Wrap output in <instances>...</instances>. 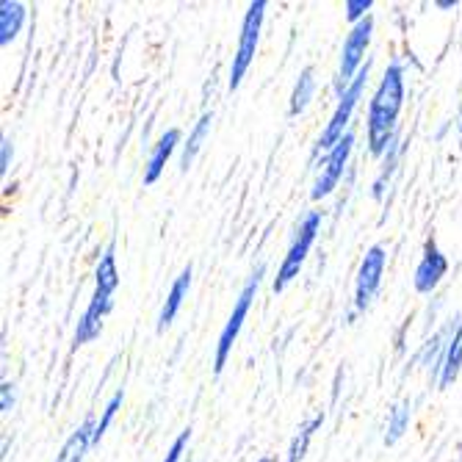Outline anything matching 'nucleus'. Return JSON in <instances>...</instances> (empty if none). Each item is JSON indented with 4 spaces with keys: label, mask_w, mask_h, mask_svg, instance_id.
Returning <instances> with one entry per match:
<instances>
[{
    "label": "nucleus",
    "mask_w": 462,
    "mask_h": 462,
    "mask_svg": "<svg viewBox=\"0 0 462 462\" xmlns=\"http://www.w3.org/2000/svg\"><path fill=\"white\" fill-rule=\"evenodd\" d=\"M446 274H448V258L440 252L438 241L430 238V241L424 244V255H421V261H418V266H415L412 285H415L418 293H432V291L443 282Z\"/></svg>",
    "instance_id": "10"
},
{
    "label": "nucleus",
    "mask_w": 462,
    "mask_h": 462,
    "mask_svg": "<svg viewBox=\"0 0 462 462\" xmlns=\"http://www.w3.org/2000/svg\"><path fill=\"white\" fill-rule=\"evenodd\" d=\"M119 288V269H116V255H114V246H108L103 252V258L95 269V293L89 300V308L83 310V316L78 319L75 327V338L72 346H83V344H92L95 338H100L103 332V319L111 313L114 308V293Z\"/></svg>",
    "instance_id": "2"
},
{
    "label": "nucleus",
    "mask_w": 462,
    "mask_h": 462,
    "mask_svg": "<svg viewBox=\"0 0 462 462\" xmlns=\"http://www.w3.org/2000/svg\"><path fill=\"white\" fill-rule=\"evenodd\" d=\"M404 106V67L393 61L368 106V152L374 158L385 155L396 144V125Z\"/></svg>",
    "instance_id": "1"
},
{
    "label": "nucleus",
    "mask_w": 462,
    "mask_h": 462,
    "mask_svg": "<svg viewBox=\"0 0 462 462\" xmlns=\"http://www.w3.org/2000/svg\"><path fill=\"white\" fill-rule=\"evenodd\" d=\"M435 6H438V9H454V6H457V0H438Z\"/></svg>",
    "instance_id": "26"
},
{
    "label": "nucleus",
    "mask_w": 462,
    "mask_h": 462,
    "mask_svg": "<svg viewBox=\"0 0 462 462\" xmlns=\"http://www.w3.org/2000/svg\"><path fill=\"white\" fill-rule=\"evenodd\" d=\"M28 9L20 0H4L0 4V45H12V42L20 36L23 25H25Z\"/></svg>",
    "instance_id": "14"
},
{
    "label": "nucleus",
    "mask_w": 462,
    "mask_h": 462,
    "mask_svg": "<svg viewBox=\"0 0 462 462\" xmlns=\"http://www.w3.org/2000/svg\"><path fill=\"white\" fill-rule=\"evenodd\" d=\"M12 407H14V385L4 383V385H0V410L9 412Z\"/></svg>",
    "instance_id": "25"
},
{
    "label": "nucleus",
    "mask_w": 462,
    "mask_h": 462,
    "mask_svg": "<svg viewBox=\"0 0 462 462\" xmlns=\"http://www.w3.org/2000/svg\"><path fill=\"white\" fill-rule=\"evenodd\" d=\"M319 230H321V214H319V211H308V214L300 219L297 233H293V241H291V246H288V252H285V258H282V263H280V272H277V277H274V282H272L274 293L285 291L293 280L300 277V272H302V266H305V261H308V252H310V246H313Z\"/></svg>",
    "instance_id": "3"
},
{
    "label": "nucleus",
    "mask_w": 462,
    "mask_h": 462,
    "mask_svg": "<svg viewBox=\"0 0 462 462\" xmlns=\"http://www.w3.org/2000/svg\"><path fill=\"white\" fill-rule=\"evenodd\" d=\"M211 122H214V114H211V111H205V114L194 122V128H191L189 139H186L183 147H180V170H183V172H189V166H191L194 158L199 155L202 142L208 139V131H211Z\"/></svg>",
    "instance_id": "16"
},
{
    "label": "nucleus",
    "mask_w": 462,
    "mask_h": 462,
    "mask_svg": "<svg viewBox=\"0 0 462 462\" xmlns=\"http://www.w3.org/2000/svg\"><path fill=\"white\" fill-rule=\"evenodd\" d=\"M410 427V404H396L388 415V424H385V446H396L404 432Z\"/></svg>",
    "instance_id": "19"
},
{
    "label": "nucleus",
    "mask_w": 462,
    "mask_h": 462,
    "mask_svg": "<svg viewBox=\"0 0 462 462\" xmlns=\"http://www.w3.org/2000/svg\"><path fill=\"white\" fill-rule=\"evenodd\" d=\"M316 95V72L313 67H305L297 78V83H293V92H291V103H288V116H300L305 114V108L310 106Z\"/></svg>",
    "instance_id": "17"
},
{
    "label": "nucleus",
    "mask_w": 462,
    "mask_h": 462,
    "mask_svg": "<svg viewBox=\"0 0 462 462\" xmlns=\"http://www.w3.org/2000/svg\"><path fill=\"white\" fill-rule=\"evenodd\" d=\"M178 147H183V134L178 128H170L166 131L150 150V158L144 163V186H152L158 183V178L163 175L166 163H170V158L178 152Z\"/></svg>",
    "instance_id": "11"
},
{
    "label": "nucleus",
    "mask_w": 462,
    "mask_h": 462,
    "mask_svg": "<svg viewBox=\"0 0 462 462\" xmlns=\"http://www.w3.org/2000/svg\"><path fill=\"white\" fill-rule=\"evenodd\" d=\"M352 150H355V136L346 134L338 144H335V147L324 155V161H321V172H319V178H316V183H313V191H310L313 199H324V197H329L335 189H338V183H341V178H344V170H346V163H349Z\"/></svg>",
    "instance_id": "9"
},
{
    "label": "nucleus",
    "mask_w": 462,
    "mask_h": 462,
    "mask_svg": "<svg viewBox=\"0 0 462 462\" xmlns=\"http://www.w3.org/2000/svg\"><path fill=\"white\" fill-rule=\"evenodd\" d=\"M385 266H388V252L385 246L374 244L365 258L360 261L357 269V282H355V310H365L371 305V300L376 297V291L383 285L385 277Z\"/></svg>",
    "instance_id": "8"
},
{
    "label": "nucleus",
    "mask_w": 462,
    "mask_h": 462,
    "mask_svg": "<svg viewBox=\"0 0 462 462\" xmlns=\"http://www.w3.org/2000/svg\"><path fill=\"white\" fill-rule=\"evenodd\" d=\"M263 17H266V0H252L244 23H241V33H238V48L230 64V92H236L241 87V80L246 78L252 59L258 53V39H261V28H263Z\"/></svg>",
    "instance_id": "5"
},
{
    "label": "nucleus",
    "mask_w": 462,
    "mask_h": 462,
    "mask_svg": "<svg viewBox=\"0 0 462 462\" xmlns=\"http://www.w3.org/2000/svg\"><path fill=\"white\" fill-rule=\"evenodd\" d=\"M368 69H371V61H365V67L360 69V75L349 83V87L338 95V108L332 111L329 122H327V128L321 131L319 136V150L321 152H329L335 144H338L349 131V122H352V114L363 97V89H365V80H368Z\"/></svg>",
    "instance_id": "6"
},
{
    "label": "nucleus",
    "mask_w": 462,
    "mask_h": 462,
    "mask_svg": "<svg viewBox=\"0 0 462 462\" xmlns=\"http://www.w3.org/2000/svg\"><path fill=\"white\" fill-rule=\"evenodd\" d=\"M189 438H191V430H183V432L175 438L172 448L166 451L163 462H180V459H183V451H186V446H189Z\"/></svg>",
    "instance_id": "23"
},
{
    "label": "nucleus",
    "mask_w": 462,
    "mask_h": 462,
    "mask_svg": "<svg viewBox=\"0 0 462 462\" xmlns=\"http://www.w3.org/2000/svg\"><path fill=\"white\" fill-rule=\"evenodd\" d=\"M459 125H457V128H459V136H462V111H459V119H457Z\"/></svg>",
    "instance_id": "28"
},
{
    "label": "nucleus",
    "mask_w": 462,
    "mask_h": 462,
    "mask_svg": "<svg viewBox=\"0 0 462 462\" xmlns=\"http://www.w3.org/2000/svg\"><path fill=\"white\" fill-rule=\"evenodd\" d=\"M12 158H14V147H12V139H9V136H4V142H0V175H9Z\"/></svg>",
    "instance_id": "24"
},
{
    "label": "nucleus",
    "mask_w": 462,
    "mask_h": 462,
    "mask_svg": "<svg viewBox=\"0 0 462 462\" xmlns=\"http://www.w3.org/2000/svg\"><path fill=\"white\" fill-rule=\"evenodd\" d=\"M258 462H277V459H274V457H261Z\"/></svg>",
    "instance_id": "27"
},
{
    "label": "nucleus",
    "mask_w": 462,
    "mask_h": 462,
    "mask_svg": "<svg viewBox=\"0 0 462 462\" xmlns=\"http://www.w3.org/2000/svg\"><path fill=\"white\" fill-rule=\"evenodd\" d=\"M371 36H374V17L368 14L363 23L352 25L346 39H344V48H341V64H338V95L349 87V83L360 75V69L365 67V53L371 45Z\"/></svg>",
    "instance_id": "7"
},
{
    "label": "nucleus",
    "mask_w": 462,
    "mask_h": 462,
    "mask_svg": "<svg viewBox=\"0 0 462 462\" xmlns=\"http://www.w3.org/2000/svg\"><path fill=\"white\" fill-rule=\"evenodd\" d=\"M189 288H191V266H186V269L175 277L170 293H166V302H163V308H161V313H158V332H163L166 327H170V324L178 319Z\"/></svg>",
    "instance_id": "13"
},
{
    "label": "nucleus",
    "mask_w": 462,
    "mask_h": 462,
    "mask_svg": "<svg viewBox=\"0 0 462 462\" xmlns=\"http://www.w3.org/2000/svg\"><path fill=\"white\" fill-rule=\"evenodd\" d=\"M122 402H125V393L122 391H116L111 399H108V404L103 407V415H100V421L95 424V438H92V446H97L103 438H106V432H108V427H111V421L116 418V412H119V407H122Z\"/></svg>",
    "instance_id": "20"
},
{
    "label": "nucleus",
    "mask_w": 462,
    "mask_h": 462,
    "mask_svg": "<svg viewBox=\"0 0 462 462\" xmlns=\"http://www.w3.org/2000/svg\"><path fill=\"white\" fill-rule=\"evenodd\" d=\"M399 155H402V147H399V139H396V144L385 152V163H383V172H380V180L374 183V197H383V191H385V180L393 175V170H396V163H399Z\"/></svg>",
    "instance_id": "21"
},
{
    "label": "nucleus",
    "mask_w": 462,
    "mask_h": 462,
    "mask_svg": "<svg viewBox=\"0 0 462 462\" xmlns=\"http://www.w3.org/2000/svg\"><path fill=\"white\" fill-rule=\"evenodd\" d=\"M371 0H346L344 4V12H346V20L352 23V25H357V23H363L365 17H368V12H371Z\"/></svg>",
    "instance_id": "22"
},
{
    "label": "nucleus",
    "mask_w": 462,
    "mask_h": 462,
    "mask_svg": "<svg viewBox=\"0 0 462 462\" xmlns=\"http://www.w3.org/2000/svg\"><path fill=\"white\" fill-rule=\"evenodd\" d=\"M459 371H462V324L454 327L451 338L443 346V357H440V365H438V385L440 388L454 385Z\"/></svg>",
    "instance_id": "12"
},
{
    "label": "nucleus",
    "mask_w": 462,
    "mask_h": 462,
    "mask_svg": "<svg viewBox=\"0 0 462 462\" xmlns=\"http://www.w3.org/2000/svg\"><path fill=\"white\" fill-rule=\"evenodd\" d=\"M95 424H97V421L87 418V421H83V424L69 435V440L61 446L56 462H83V457H87V451H89V446H92V438H95Z\"/></svg>",
    "instance_id": "15"
},
{
    "label": "nucleus",
    "mask_w": 462,
    "mask_h": 462,
    "mask_svg": "<svg viewBox=\"0 0 462 462\" xmlns=\"http://www.w3.org/2000/svg\"><path fill=\"white\" fill-rule=\"evenodd\" d=\"M263 274H266V266L261 263L255 272L249 274V280L244 282V288H241V293H238V300H236V305H233V313H230L227 324H225L222 332H219L217 357H214V374H222V371H225L227 357H230V352H233V344H236L238 332H241V327H244V321H246V316H249L252 302H255V293H258V288H261Z\"/></svg>",
    "instance_id": "4"
},
{
    "label": "nucleus",
    "mask_w": 462,
    "mask_h": 462,
    "mask_svg": "<svg viewBox=\"0 0 462 462\" xmlns=\"http://www.w3.org/2000/svg\"><path fill=\"white\" fill-rule=\"evenodd\" d=\"M321 427H324V412H316L313 418H308L305 424H300L297 435H293V440H291V446H288V457H285V462H302V459H305V454H308V448H310L313 435H316Z\"/></svg>",
    "instance_id": "18"
}]
</instances>
